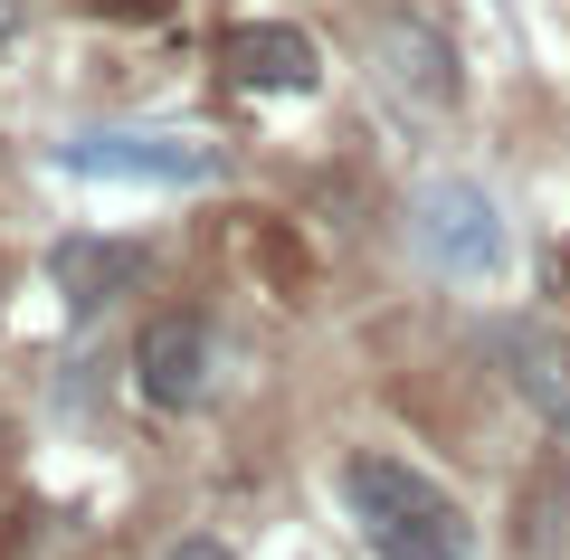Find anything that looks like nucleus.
<instances>
[{"label":"nucleus","instance_id":"obj_6","mask_svg":"<svg viewBox=\"0 0 570 560\" xmlns=\"http://www.w3.org/2000/svg\"><path fill=\"white\" fill-rule=\"evenodd\" d=\"M494 361H504L513 400L542 428H570V342L551 333V323H504V333H494Z\"/></svg>","mask_w":570,"mask_h":560},{"label":"nucleus","instance_id":"obj_1","mask_svg":"<svg viewBox=\"0 0 570 560\" xmlns=\"http://www.w3.org/2000/svg\"><path fill=\"white\" fill-rule=\"evenodd\" d=\"M343 494H352L362 541H371L381 560H475V522H466V503H456L438 475H419L409 456L362 446V456L343 465Z\"/></svg>","mask_w":570,"mask_h":560},{"label":"nucleus","instance_id":"obj_3","mask_svg":"<svg viewBox=\"0 0 570 560\" xmlns=\"http://www.w3.org/2000/svg\"><path fill=\"white\" fill-rule=\"evenodd\" d=\"M219 77L238 96H314L324 58H314V39L295 20H238V29H219Z\"/></svg>","mask_w":570,"mask_h":560},{"label":"nucleus","instance_id":"obj_9","mask_svg":"<svg viewBox=\"0 0 570 560\" xmlns=\"http://www.w3.org/2000/svg\"><path fill=\"white\" fill-rule=\"evenodd\" d=\"M163 560H238V551H228V541L219 532H190V541H171V551Z\"/></svg>","mask_w":570,"mask_h":560},{"label":"nucleus","instance_id":"obj_8","mask_svg":"<svg viewBox=\"0 0 570 560\" xmlns=\"http://www.w3.org/2000/svg\"><path fill=\"white\" fill-rule=\"evenodd\" d=\"M381 58H390V77H400L419 105H456V48L438 39V29H419V20H381Z\"/></svg>","mask_w":570,"mask_h":560},{"label":"nucleus","instance_id":"obj_10","mask_svg":"<svg viewBox=\"0 0 570 560\" xmlns=\"http://www.w3.org/2000/svg\"><path fill=\"white\" fill-rule=\"evenodd\" d=\"M10 29H20V0H0V39H10Z\"/></svg>","mask_w":570,"mask_h":560},{"label":"nucleus","instance_id":"obj_7","mask_svg":"<svg viewBox=\"0 0 570 560\" xmlns=\"http://www.w3.org/2000/svg\"><path fill=\"white\" fill-rule=\"evenodd\" d=\"M419 238H428V257H448L456 276H475V266H494V209H485V190H466V180H428L419 190Z\"/></svg>","mask_w":570,"mask_h":560},{"label":"nucleus","instance_id":"obj_5","mask_svg":"<svg viewBox=\"0 0 570 560\" xmlns=\"http://www.w3.org/2000/svg\"><path fill=\"white\" fill-rule=\"evenodd\" d=\"M48 285H58L67 314H105L115 295H134V285H142V247H134V238H96V228H77V238L48 247Z\"/></svg>","mask_w":570,"mask_h":560},{"label":"nucleus","instance_id":"obj_2","mask_svg":"<svg viewBox=\"0 0 570 560\" xmlns=\"http://www.w3.org/2000/svg\"><path fill=\"white\" fill-rule=\"evenodd\" d=\"M58 171H96V180H209L219 143L209 134H77L58 143Z\"/></svg>","mask_w":570,"mask_h":560},{"label":"nucleus","instance_id":"obj_4","mask_svg":"<svg viewBox=\"0 0 570 560\" xmlns=\"http://www.w3.org/2000/svg\"><path fill=\"white\" fill-rule=\"evenodd\" d=\"M134 390L153 409H200V390H209V323L190 314V304H171V314H153L134 333Z\"/></svg>","mask_w":570,"mask_h":560}]
</instances>
